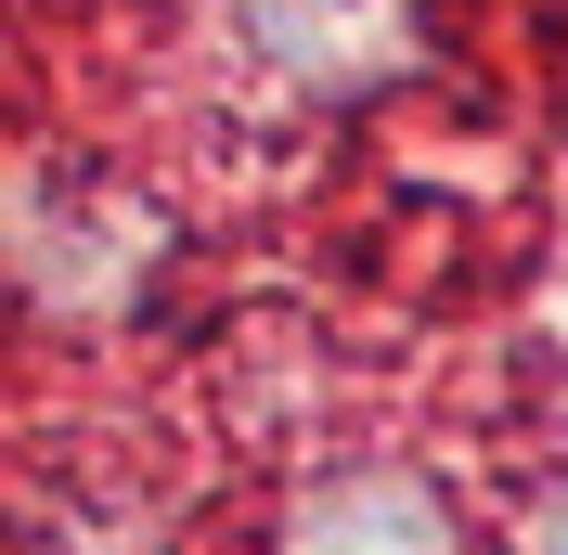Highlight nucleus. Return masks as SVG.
<instances>
[{"mask_svg": "<svg viewBox=\"0 0 568 555\" xmlns=\"http://www.w3.org/2000/svg\"><path fill=\"white\" fill-rule=\"evenodd\" d=\"M220 27L284 104H362L414 65V0H220Z\"/></svg>", "mask_w": 568, "mask_h": 555, "instance_id": "1", "label": "nucleus"}, {"mask_svg": "<svg viewBox=\"0 0 568 555\" xmlns=\"http://www.w3.org/2000/svg\"><path fill=\"white\" fill-rule=\"evenodd\" d=\"M272 555H465V517L426 465H323L272 517Z\"/></svg>", "mask_w": 568, "mask_h": 555, "instance_id": "2", "label": "nucleus"}, {"mask_svg": "<svg viewBox=\"0 0 568 555\" xmlns=\"http://www.w3.org/2000/svg\"><path fill=\"white\" fill-rule=\"evenodd\" d=\"M542 555H568V504H556V529H542Z\"/></svg>", "mask_w": 568, "mask_h": 555, "instance_id": "3", "label": "nucleus"}]
</instances>
